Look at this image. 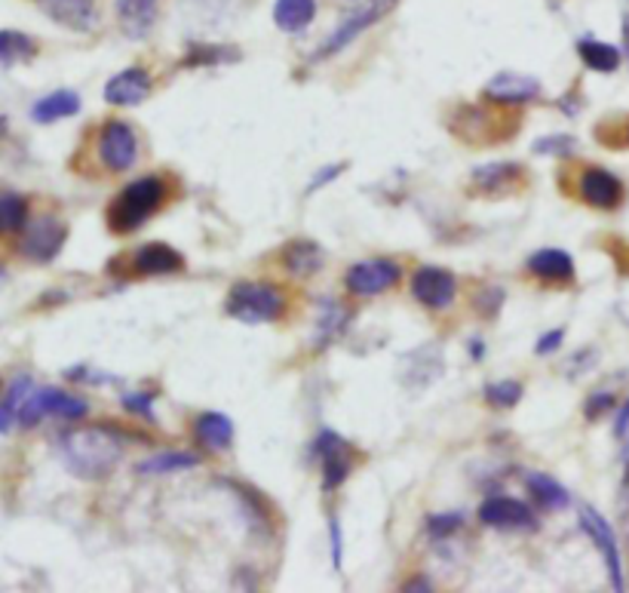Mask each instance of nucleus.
<instances>
[{
	"instance_id": "obj_1",
	"label": "nucleus",
	"mask_w": 629,
	"mask_h": 593,
	"mask_svg": "<svg viewBox=\"0 0 629 593\" xmlns=\"http://www.w3.org/2000/svg\"><path fill=\"white\" fill-rule=\"evenodd\" d=\"M55 450L62 465L77 480L99 483L114 474L124 458V433L114 425H80L55 437Z\"/></svg>"
},
{
	"instance_id": "obj_2",
	"label": "nucleus",
	"mask_w": 629,
	"mask_h": 593,
	"mask_svg": "<svg viewBox=\"0 0 629 593\" xmlns=\"http://www.w3.org/2000/svg\"><path fill=\"white\" fill-rule=\"evenodd\" d=\"M166 200V185L157 176H144L126 185L108 206V228L114 235H132L154 216Z\"/></svg>"
},
{
	"instance_id": "obj_3",
	"label": "nucleus",
	"mask_w": 629,
	"mask_h": 593,
	"mask_svg": "<svg viewBox=\"0 0 629 593\" xmlns=\"http://www.w3.org/2000/svg\"><path fill=\"white\" fill-rule=\"evenodd\" d=\"M283 289L261 280H243L228 292L224 311L240 324H273L286 314Z\"/></svg>"
},
{
	"instance_id": "obj_4",
	"label": "nucleus",
	"mask_w": 629,
	"mask_h": 593,
	"mask_svg": "<svg viewBox=\"0 0 629 593\" xmlns=\"http://www.w3.org/2000/svg\"><path fill=\"white\" fill-rule=\"evenodd\" d=\"M90 415V403L80 394L62 391V388H35L22 415H18V428H37L43 418H62V421H80Z\"/></svg>"
},
{
	"instance_id": "obj_5",
	"label": "nucleus",
	"mask_w": 629,
	"mask_h": 593,
	"mask_svg": "<svg viewBox=\"0 0 629 593\" xmlns=\"http://www.w3.org/2000/svg\"><path fill=\"white\" fill-rule=\"evenodd\" d=\"M396 3H399V0H365V7H360L357 13H350L332 35L325 37L320 53L310 55V62H325V59H332V55H338L342 50H347L357 37L365 35L375 22H381V18L387 16Z\"/></svg>"
},
{
	"instance_id": "obj_6",
	"label": "nucleus",
	"mask_w": 629,
	"mask_h": 593,
	"mask_svg": "<svg viewBox=\"0 0 629 593\" xmlns=\"http://www.w3.org/2000/svg\"><path fill=\"white\" fill-rule=\"evenodd\" d=\"M65 240H68V225L62 218L37 216L18 235V252L35 265H47L62 252Z\"/></svg>"
},
{
	"instance_id": "obj_7",
	"label": "nucleus",
	"mask_w": 629,
	"mask_h": 593,
	"mask_svg": "<svg viewBox=\"0 0 629 593\" xmlns=\"http://www.w3.org/2000/svg\"><path fill=\"white\" fill-rule=\"evenodd\" d=\"M99 161L108 173H126L139 161V136L126 121H105L99 129Z\"/></svg>"
},
{
	"instance_id": "obj_8",
	"label": "nucleus",
	"mask_w": 629,
	"mask_h": 593,
	"mask_svg": "<svg viewBox=\"0 0 629 593\" xmlns=\"http://www.w3.org/2000/svg\"><path fill=\"white\" fill-rule=\"evenodd\" d=\"M402 277V268L390 262V258H369V262H357L344 274V289L357 299H372L387 289H394Z\"/></svg>"
},
{
	"instance_id": "obj_9",
	"label": "nucleus",
	"mask_w": 629,
	"mask_h": 593,
	"mask_svg": "<svg viewBox=\"0 0 629 593\" xmlns=\"http://www.w3.org/2000/svg\"><path fill=\"white\" fill-rule=\"evenodd\" d=\"M313 455L320 458V470H323V489L332 492L350 477L357 455L350 450V443L344 440L342 433L323 431L313 440Z\"/></svg>"
},
{
	"instance_id": "obj_10",
	"label": "nucleus",
	"mask_w": 629,
	"mask_h": 593,
	"mask_svg": "<svg viewBox=\"0 0 629 593\" xmlns=\"http://www.w3.org/2000/svg\"><path fill=\"white\" fill-rule=\"evenodd\" d=\"M412 295L414 302H421V305L431 307V311H446L458 299V277L449 268L424 265V268L414 270Z\"/></svg>"
},
{
	"instance_id": "obj_11",
	"label": "nucleus",
	"mask_w": 629,
	"mask_h": 593,
	"mask_svg": "<svg viewBox=\"0 0 629 593\" xmlns=\"http://www.w3.org/2000/svg\"><path fill=\"white\" fill-rule=\"evenodd\" d=\"M580 529L593 539L599 554L605 559L614 591H624V563H620V547H617V535H614L612 522L605 520L595 507H583L580 510Z\"/></svg>"
},
{
	"instance_id": "obj_12",
	"label": "nucleus",
	"mask_w": 629,
	"mask_h": 593,
	"mask_svg": "<svg viewBox=\"0 0 629 593\" xmlns=\"http://www.w3.org/2000/svg\"><path fill=\"white\" fill-rule=\"evenodd\" d=\"M479 520L501 532H528L538 526V517L528 504L519 499H506V495H491L479 504Z\"/></svg>"
},
{
	"instance_id": "obj_13",
	"label": "nucleus",
	"mask_w": 629,
	"mask_h": 593,
	"mask_svg": "<svg viewBox=\"0 0 629 593\" xmlns=\"http://www.w3.org/2000/svg\"><path fill=\"white\" fill-rule=\"evenodd\" d=\"M540 92H543V87H540L538 77L516 72L495 74L483 87V96L488 102H498V105H525V102L540 99Z\"/></svg>"
},
{
	"instance_id": "obj_14",
	"label": "nucleus",
	"mask_w": 629,
	"mask_h": 593,
	"mask_svg": "<svg viewBox=\"0 0 629 593\" xmlns=\"http://www.w3.org/2000/svg\"><path fill=\"white\" fill-rule=\"evenodd\" d=\"M577 194L583 203H590L595 210H614V206H620V200H624V185L620 179L608 173V169H602V166H587L583 173H580V181H577Z\"/></svg>"
},
{
	"instance_id": "obj_15",
	"label": "nucleus",
	"mask_w": 629,
	"mask_h": 593,
	"mask_svg": "<svg viewBox=\"0 0 629 593\" xmlns=\"http://www.w3.org/2000/svg\"><path fill=\"white\" fill-rule=\"evenodd\" d=\"M37 7L53 18L55 25L87 35L99 25V3L95 0H35Z\"/></svg>"
},
{
	"instance_id": "obj_16",
	"label": "nucleus",
	"mask_w": 629,
	"mask_h": 593,
	"mask_svg": "<svg viewBox=\"0 0 629 593\" xmlns=\"http://www.w3.org/2000/svg\"><path fill=\"white\" fill-rule=\"evenodd\" d=\"M129 268L144 277H161V274H179L184 270V255L169 243H142L129 255Z\"/></svg>"
},
{
	"instance_id": "obj_17",
	"label": "nucleus",
	"mask_w": 629,
	"mask_h": 593,
	"mask_svg": "<svg viewBox=\"0 0 629 593\" xmlns=\"http://www.w3.org/2000/svg\"><path fill=\"white\" fill-rule=\"evenodd\" d=\"M151 96V74L144 68H126V72L114 74L105 84V102L108 105H120V109H136Z\"/></svg>"
},
{
	"instance_id": "obj_18",
	"label": "nucleus",
	"mask_w": 629,
	"mask_h": 593,
	"mask_svg": "<svg viewBox=\"0 0 629 593\" xmlns=\"http://www.w3.org/2000/svg\"><path fill=\"white\" fill-rule=\"evenodd\" d=\"M439 376H442V351H436L433 344L418 348V351H412L409 357L402 359V381L412 391L431 388Z\"/></svg>"
},
{
	"instance_id": "obj_19",
	"label": "nucleus",
	"mask_w": 629,
	"mask_h": 593,
	"mask_svg": "<svg viewBox=\"0 0 629 593\" xmlns=\"http://www.w3.org/2000/svg\"><path fill=\"white\" fill-rule=\"evenodd\" d=\"M157 0H117V18H120V28L126 37L132 40H142L151 35L154 22H157Z\"/></svg>"
},
{
	"instance_id": "obj_20",
	"label": "nucleus",
	"mask_w": 629,
	"mask_h": 593,
	"mask_svg": "<svg viewBox=\"0 0 629 593\" xmlns=\"http://www.w3.org/2000/svg\"><path fill=\"white\" fill-rule=\"evenodd\" d=\"M234 421L224 413H203L194 421V437L203 450L209 452H224L231 450L234 443Z\"/></svg>"
},
{
	"instance_id": "obj_21",
	"label": "nucleus",
	"mask_w": 629,
	"mask_h": 593,
	"mask_svg": "<svg viewBox=\"0 0 629 593\" xmlns=\"http://www.w3.org/2000/svg\"><path fill=\"white\" fill-rule=\"evenodd\" d=\"M80 111V96L74 90H53L47 96H40L35 105H31V121L40 126L59 124V121H68Z\"/></svg>"
},
{
	"instance_id": "obj_22",
	"label": "nucleus",
	"mask_w": 629,
	"mask_h": 593,
	"mask_svg": "<svg viewBox=\"0 0 629 593\" xmlns=\"http://www.w3.org/2000/svg\"><path fill=\"white\" fill-rule=\"evenodd\" d=\"M35 378L31 376H16L3 391H0V433H13L18 428V415H22V406L28 394L35 391Z\"/></svg>"
},
{
	"instance_id": "obj_23",
	"label": "nucleus",
	"mask_w": 629,
	"mask_h": 593,
	"mask_svg": "<svg viewBox=\"0 0 629 593\" xmlns=\"http://www.w3.org/2000/svg\"><path fill=\"white\" fill-rule=\"evenodd\" d=\"M522 176V166L519 163H486V166H476L473 169V188L476 191H483V194H506L516 179Z\"/></svg>"
},
{
	"instance_id": "obj_24",
	"label": "nucleus",
	"mask_w": 629,
	"mask_h": 593,
	"mask_svg": "<svg viewBox=\"0 0 629 593\" xmlns=\"http://www.w3.org/2000/svg\"><path fill=\"white\" fill-rule=\"evenodd\" d=\"M525 268L531 270L540 280H553V283H568L575 280V258L565 250H540L528 258Z\"/></svg>"
},
{
	"instance_id": "obj_25",
	"label": "nucleus",
	"mask_w": 629,
	"mask_h": 593,
	"mask_svg": "<svg viewBox=\"0 0 629 593\" xmlns=\"http://www.w3.org/2000/svg\"><path fill=\"white\" fill-rule=\"evenodd\" d=\"M317 16V0H277L273 3V22L286 35H301Z\"/></svg>"
},
{
	"instance_id": "obj_26",
	"label": "nucleus",
	"mask_w": 629,
	"mask_h": 593,
	"mask_svg": "<svg viewBox=\"0 0 629 593\" xmlns=\"http://www.w3.org/2000/svg\"><path fill=\"white\" fill-rule=\"evenodd\" d=\"M283 268L295 277H310L323 268V247L313 240H295L283 250Z\"/></svg>"
},
{
	"instance_id": "obj_27",
	"label": "nucleus",
	"mask_w": 629,
	"mask_h": 593,
	"mask_svg": "<svg viewBox=\"0 0 629 593\" xmlns=\"http://www.w3.org/2000/svg\"><path fill=\"white\" fill-rule=\"evenodd\" d=\"M200 465L197 452H157L151 458L139 462V474L142 477H166V474H181V470H194Z\"/></svg>"
},
{
	"instance_id": "obj_28",
	"label": "nucleus",
	"mask_w": 629,
	"mask_h": 593,
	"mask_svg": "<svg viewBox=\"0 0 629 593\" xmlns=\"http://www.w3.org/2000/svg\"><path fill=\"white\" fill-rule=\"evenodd\" d=\"M577 55H580V62L590 68V72L599 74H612L620 68V59L624 53L612 47V43H605V40H593V37H587V40H580L577 43Z\"/></svg>"
},
{
	"instance_id": "obj_29",
	"label": "nucleus",
	"mask_w": 629,
	"mask_h": 593,
	"mask_svg": "<svg viewBox=\"0 0 629 593\" xmlns=\"http://www.w3.org/2000/svg\"><path fill=\"white\" fill-rule=\"evenodd\" d=\"M37 55V40L28 37L25 31H16V28H3L0 31V65L3 68H16V65H25Z\"/></svg>"
},
{
	"instance_id": "obj_30",
	"label": "nucleus",
	"mask_w": 629,
	"mask_h": 593,
	"mask_svg": "<svg viewBox=\"0 0 629 593\" xmlns=\"http://www.w3.org/2000/svg\"><path fill=\"white\" fill-rule=\"evenodd\" d=\"M31 222L28 200L18 191H0V237H16Z\"/></svg>"
},
{
	"instance_id": "obj_31",
	"label": "nucleus",
	"mask_w": 629,
	"mask_h": 593,
	"mask_svg": "<svg viewBox=\"0 0 629 593\" xmlns=\"http://www.w3.org/2000/svg\"><path fill=\"white\" fill-rule=\"evenodd\" d=\"M525 485H528V492L538 499V504H543L547 510H565L568 504H572V495H568V489L553 480V477H547V474H528L525 477Z\"/></svg>"
},
{
	"instance_id": "obj_32",
	"label": "nucleus",
	"mask_w": 629,
	"mask_h": 593,
	"mask_svg": "<svg viewBox=\"0 0 629 593\" xmlns=\"http://www.w3.org/2000/svg\"><path fill=\"white\" fill-rule=\"evenodd\" d=\"M240 55L234 47H191V53L181 59L184 68H200V65H218V62H236Z\"/></svg>"
},
{
	"instance_id": "obj_33",
	"label": "nucleus",
	"mask_w": 629,
	"mask_h": 593,
	"mask_svg": "<svg viewBox=\"0 0 629 593\" xmlns=\"http://www.w3.org/2000/svg\"><path fill=\"white\" fill-rule=\"evenodd\" d=\"M522 388L519 381H510V378H503V381H491L486 388V400L495 406V409H513L516 403L522 400Z\"/></svg>"
},
{
	"instance_id": "obj_34",
	"label": "nucleus",
	"mask_w": 629,
	"mask_h": 593,
	"mask_svg": "<svg viewBox=\"0 0 629 593\" xmlns=\"http://www.w3.org/2000/svg\"><path fill=\"white\" fill-rule=\"evenodd\" d=\"M347 317H350L347 307L338 302H325L323 314H320V342H332L335 336H342Z\"/></svg>"
},
{
	"instance_id": "obj_35",
	"label": "nucleus",
	"mask_w": 629,
	"mask_h": 593,
	"mask_svg": "<svg viewBox=\"0 0 629 593\" xmlns=\"http://www.w3.org/2000/svg\"><path fill=\"white\" fill-rule=\"evenodd\" d=\"M577 139L575 136H543L535 142V154H547V157H568L575 154Z\"/></svg>"
},
{
	"instance_id": "obj_36",
	"label": "nucleus",
	"mask_w": 629,
	"mask_h": 593,
	"mask_svg": "<svg viewBox=\"0 0 629 593\" xmlns=\"http://www.w3.org/2000/svg\"><path fill=\"white\" fill-rule=\"evenodd\" d=\"M464 526V514H431L427 517V532L433 539H449Z\"/></svg>"
},
{
	"instance_id": "obj_37",
	"label": "nucleus",
	"mask_w": 629,
	"mask_h": 593,
	"mask_svg": "<svg viewBox=\"0 0 629 593\" xmlns=\"http://www.w3.org/2000/svg\"><path fill=\"white\" fill-rule=\"evenodd\" d=\"M120 403H124L129 413L142 415L147 421H154L157 413H154V394H144V391H132V394L120 396Z\"/></svg>"
},
{
	"instance_id": "obj_38",
	"label": "nucleus",
	"mask_w": 629,
	"mask_h": 593,
	"mask_svg": "<svg viewBox=\"0 0 629 593\" xmlns=\"http://www.w3.org/2000/svg\"><path fill=\"white\" fill-rule=\"evenodd\" d=\"M501 305H503V289L498 287H488L476 295V307H479V314H486V317H498Z\"/></svg>"
},
{
	"instance_id": "obj_39",
	"label": "nucleus",
	"mask_w": 629,
	"mask_h": 593,
	"mask_svg": "<svg viewBox=\"0 0 629 593\" xmlns=\"http://www.w3.org/2000/svg\"><path fill=\"white\" fill-rule=\"evenodd\" d=\"M344 169H347V163H329V166H323V169L310 179V185H307V194H313V191H320L325 185H332L335 179H342Z\"/></svg>"
},
{
	"instance_id": "obj_40",
	"label": "nucleus",
	"mask_w": 629,
	"mask_h": 593,
	"mask_svg": "<svg viewBox=\"0 0 629 593\" xmlns=\"http://www.w3.org/2000/svg\"><path fill=\"white\" fill-rule=\"evenodd\" d=\"M612 406H614L612 391H595V394H590V400L583 403V413H587V418H599V415L608 413Z\"/></svg>"
},
{
	"instance_id": "obj_41",
	"label": "nucleus",
	"mask_w": 629,
	"mask_h": 593,
	"mask_svg": "<svg viewBox=\"0 0 629 593\" xmlns=\"http://www.w3.org/2000/svg\"><path fill=\"white\" fill-rule=\"evenodd\" d=\"M565 342V329H550L547 336H540L538 344H535V354L547 357V354H556L559 348Z\"/></svg>"
},
{
	"instance_id": "obj_42",
	"label": "nucleus",
	"mask_w": 629,
	"mask_h": 593,
	"mask_svg": "<svg viewBox=\"0 0 629 593\" xmlns=\"http://www.w3.org/2000/svg\"><path fill=\"white\" fill-rule=\"evenodd\" d=\"M329 535H332V566H335V569H342L344 544H342V526H338V520H329Z\"/></svg>"
},
{
	"instance_id": "obj_43",
	"label": "nucleus",
	"mask_w": 629,
	"mask_h": 593,
	"mask_svg": "<svg viewBox=\"0 0 629 593\" xmlns=\"http://www.w3.org/2000/svg\"><path fill=\"white\" fill-rule=\"evenodd\" d=\"M627 431H629V400L620 406L617 421H614V433H617V437H627Z\"/></svg>"
},
{
	"instance_id": "obj_44",
	"label": "nucleus",
	"mask_w": 629,
	"mask_h": 593,
	"mask_svg": "<svg viewBox=\"0 0 629 593\" xmlns=\"http://www.w3.org/2000/svg\"><path fill=\"white\" fill-rule=\"evenodd\" d=\"M402 591H433V584L427 581V578H412Z\"/></svg>"
},
{
	"instance_id": "obj_45",
	"label": "nucleus",
	"mask_w": 629,
	"mask_h": 593,
	"mask_svg": "<svg viewBox=\"0 0 629 593\" xmlns=\"http://www.w3.org/2000/svg\"><path fill=\"white\" fill-rule=\"evenodd\" d=\"M624 55H627L629 62V0L627 7H624Z\"/></svg>"
},
{
	"instance_id": "obj_46",
	"label": "nucleus",
	"mask_w": 629,
	"mask_h": 593,
	"mask_svg": "<svg viewBox=\"0 0 629 593\" xmlns=\"http://www.w3.org/2000/svg\"><path fill=\"white\" fill-rule=\"evenodd\" d=\"M470 351H473V357H476V359L486 357V344L479 342V339H473V348H470Z\"/></svg>"
},
{
	"instance_id": "obj_47",
	"label": "nucleus",
	"mask_w": 629,
	"mask_h": 593,
	"mask_svg": "<svg viewBox=\"0 0 629 593\" xmlns=\"http://www.w3.org/2000/svg\"><path fill=\"white\" fill-rule=\"evenodd\" d=\"M624 440H627V443H624V462L629 465V431H627V437H624Z\"/></svg>"
},
{
	"instance_id": "obj_48",
	"label": "nucleus",
	"mask_w": 629,
	"mask_h": 593,
	"mask_svg": "<svg viewBox=\"0 0 629 593\" xmlns=\"http://www.w3.org/2000/svg\"><path fill=\"white\" fill-rule=\"evenodd\" d=\"M627 485H629V474H627Z\"/></svg>"
}]
</instances>
